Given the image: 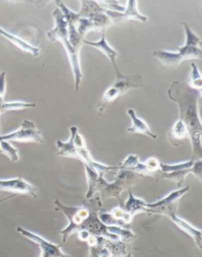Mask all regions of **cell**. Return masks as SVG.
I'll use <instances>...</instances> for the list:
<instances>
[{"label": "cell", "mask_w": 202, "mask_h": 257, "mask_svg": "<svg viewBox=\"0 0 202 257\" xmlns=\"http://www.w3.org/2000/svg\"><path fill=\"white\" fill-rule=\"evenodd\" d=\"M54 204L55 210L63 212L68 220V225L59 231L63 243L67 242L71 235L82 231L112 241H121L119 237L111 233L110 226L104 225L99 218V212L102 208L99 196L85 199L82 206L65 205L58 199L55 200Z\"/></svg>", "instance_id": "cell-1"}, {"label": "cell", "mask_w": 202, "mask_h": 257, "mask_svg": "<svg viewBox=\"0 0 202 257\" xmlns=\"http://www.w3.org/2000/svg\"><path fill=\"white\" fill-rule=\"evenodd\" d=\"M171 101L178 104L179 119L187 129L189 140L192 145L191 160H200L202 158V127L198 112L199 99L201 92L193 90L187 82L174 81L167 90Z\"/></svg>", "instance_id": "cell-2"}, {"label": "cell", "mask_w": 202, "mask_h": 257, "mask_svg": "<svg viewBox=\"0 0 202 257\" xmlns=\"http://www.w3.org/2000/svg\"><path fill=\"white\" fill-rule=\"evenodd\" d=\"M85 166L89 189L86 192V199L93 198V195L100 192L102 199L115 198L119 202L120 207L124 203L121 199V194L125 190H130L132 187L137 185L142 179V176L131 170H119L111 181H107L104 174H99L89 166Z\"/></svg>", "instance_id": "cell-3"}, {"label": "cell", "mask_w": 202, "mask_h": 257, "mask_svg": "<svg viewBox=\"0 0 202 257\" xmlns=\"http://www.w3.org/2000/svg\"><path fill=\"white\" fill-rule=\"evenodd\" d=\"M71 137L67 142H62L58 140L56 142L58 156L66 157V158H74L82 161L84 165L89 166L99 174H105L115 173L119 170V166H110L101 164L96 162L93 159L91 154L86 147V142L82 135L78 133L76 126H72L70 128Z\"/></svg>", "instance_id": "cell-4"}, {"label": "cell", "mask_w": 202, "mask_h": 257, "mask_svg": "<svg viewBox=\"0 0 202 257\" xmlns=\"http://www.w3.org/2000/svg\"><path fill=\"white\" fill-rule=\"evenodd\" d=\"M52 16L54 18L55 27L48 31L47 37L52 42L60 41L65 48L69 60L71 63V68H72L75 90L78 91L83 78V74H82L81 64H80L79 52L75 50L70 43L67 21L62 14L61 11L59 8L55 10V12L52 13Z\"/></svg>", "instance_id": "cell-5"}, {"label": "cell", "mask_w": 202, "mask_h": 257, "mask_svg": "<svg viewBox=\"0 0 202 257\" xmlns=\"http://www.w3.org/2000/svg\"><path fill=\"white\" fill-rule=\"evenodd\" d=\"M152 56L165 67L169 68H176L184 60L201 59L202 51L198 47L184 45L178 47V52L157 49L152 52Z\"/></svg>", "instance_id": "cell-6"}, {"label": "cell", "mask_w": 202, "mask_h": 257, "mask_svg": "<svg viewBox=\"0 0 202 257\" xmlns=\"http://www.w3.org/2000/svg\"><path fill=\"white\" fill-rule=\"evenodd\" d=\"M189 187L186 186L180 188L178 190L173 191L165 197L162 198L155 203H147L145 213L164 215L169 218L172 214H176L180 199L189 192Z\"/></svg>", "instance_id": "cell-7"}, {"label": "cell", "mask_w": 202, "mask_h": 257, "mask_svg": "<svg viewBox=\"0 0 202 257\" xmlns=\"http://www.w3.org/2000/svg\"><path fill=\"white\" fill-rule=\"evenodd\" d=\"M3 141L19 142V143H35L43 144L44 139L42 133L37 128L35 123L29 119H25L21 123L18 130L9 134L0 136Z\"/></svg>", "instance_id": "cell-8"}, {"label": "cell", "mask_w": 202, "mask_h": 257, "mask_svg": "<svg viewBox=\"0 0 202 257\" xmlns=\"http://www.w3.org/2000/svg\"><path fill=\"white\" fill-rule=\"evenodd\" d=\"M16 230L22 236L39 246L41 251L40 257H71L63 251L60 244L49 241L40 235L29 231L21 226H18Z\"/></svg>", "instance_id": "cell-9"}, {"label": "cell", "mask_w": 202, "mask_h": 257, "mask_svg": "<svg viewBox=\"0 0 202 257\" xmlns=\"http://www.w3.org/2000/svg\"><path fill=\"white\" fill-rule=\"evenodd\" d=\"M111 24L112 23L111 20L104 12L89 19H79L77 23V30L79 35L85 39V37L88 33L91 31L105 32L106 30H108Z\"/></svg>", "instance_id": "cell-10"}, {"label": "cell", "mask_w": 202, "mask_h": 257, "mask_svg": "<svg viewBox=\"0 0 202 257\" xmlns=\"http://www.w3.org/2000/svg\"><path fill=\"white\" fill-rule=\"evenodd\" d=\"M0 191L12 192L14 195L37 197L38 188L25 180L23 177H18L13 179H0Z\"/></svg>", "instance_id": "cell-11"}, {"label": "cell", "mask_w": 202, "mask_h": 257, "mask_svg": "<svg viewBox=\"0 0 202 257\" xmlns=\"http://www.w3.org/2000/svg\"><path fill=\"white\" fill-rule=\"evenodd\" d=\"M193 174L199 181L202 179V160L195 161L194 165L193 167L187 170H178V171L171 172V173H163L159 171L155 174L154 178H156V181H161V180H167V181H173L176 183L178 187H181L185 182V178L189 174Z\"/></svg>", "instance_id": "cell-12"}, {"label": "cell", "mask_w": 202, "mask_h": 257, "mask_svg": "<svg viewBox=\"0 0 202 257\" xmlns=\"http://www.w3.org/2000/svg\"><path fill=\"white\" fill-rule=\"evenodd\" d=\"M104 13L108 15L112 24H119L133 20L145 23L148 19L147 16L141 15L137 11V1L136 0L127 1V7L123 12H110L104 10Z\"/></svg>", "instance_id": "cell-13"}, {"label": "cell", "mask_w": 202, "mask_h": 257, "mask_svg": "<svg viewBox=\"0 0 202 257\" xmlns=\"http://www.w3.org/2000/svg\"><path fill=\"white\" fill-rule=\"evenodd\" d=\"M99 218L104 225L124 228H127L126 226L131 223L134 218L121 207H116L110 212L102 211L101 209L99 212Z\"/></svg>", "instance_id": "cell-14"}, {"label": "cell", "mask_w": 202, "mask_h": 257, "mask_svg": "<svg viewBox=\"0 0 202 257\" xmlns=\"http://www.w3.org/2000/svg\"><path fill=\"white\" fill-rule=\"evenodd\" d=\"M115 80L111 86L119 93V95L137 88L144 87L145 83L141 75H125L122 73H115Z\"/></svg>", "instance_id": "cell-15"}, {"label": "cell", "mask_w": 202, "mask_h": 257, "mask_svg": "<svg viewBox=\"0 0 202 257\" xmlns=\"http://www.w3.org/2000/svg\"><path fill=\"white\" fill-rule=\"evenodd\" d=\"M6 90V73L1 72L0 74V116L4 112H9V111L27 109V108H36L37 106L36 103L24 102V101L6 102L4 101ZM0 136H1V133H0Z\"/></svg>", "instance_id": "cell-16"}, {"label": "cell", "mask_w": 202, "mask_h": 257, "mask_svg": "<svg viewBox=\"0 0 202 257\" xmlns=\"http://www.w3.org/2000/svg\"><path fill=\"white\" fill-rule=\"evenodd\" d=\"M83 45L93 47L95 49L100 51V52H102L106 57H108L111 65L113 66L115 73L120 72L116 64V58L119 56V53L108 45L107 40H106L105 32H102L101 38L98 41H89L87 40L84 39Z\"/></svg>", "instance_id": "cell-17"}, {"label": "cell", "mask_w": 202, "mask_h": 257, "mask_svg": "<svg viewBox=\"0 0 202 257\" xmlns=\"http://www.w3.org/2000/svg\"><path fill=\"white\" fill-rule=\"evenodd\" d=\"M169 218L177 225L178 229L189 235V237L193 239L195 244L199 249H202V234L200 229H196V227L189 223L187 221L178 217L177 214H172V215L169 217Z\"/></svg>", "instance_id": "cell-18"}, {"label": "cell", "mask_w": 202, "mask_h": 257, "mask_svg": "<svg viewBox=\"0 0 202 257\" xmlns=\"http://www.w3.org/2000/svg\"><path fill=\"white\" fill-rule=\"evenodd\" d=\"M127 114L132 120V126L127 128V133L130 134H141L150 137L151 139L156 140L158 136L152 133L148 124L144 120L138 117L135 111L133 108L127 110Z\"/></svg>", "instance_id": "cell-19"}, {"label": "cell", "mask_w": 202, "mask_h": 257, "mask_svg": "<svg viewBox=\"0 0 202 257\" xmlns=\"http://www.w3.org/2000/svg\"><path fill=\"white\" fill-rule=\"evenodd\" d=\"M0 36L3 38H6L11 43L13 44L14 45L17 47L18 49H20L23 52L30 53L34 57H37L40 55L39 48L33 46L30 44L27 43L24 40L21 39L17 36L7 32L6 30H4L1 27H0Z\"/></svg>", "instance_id": "cell-20"}, {"label": "cell", "mask_w": 202, "mask_h": 257, "mask_svg": "<svg viewBox=\"0 0 202 257\" xmlns=\"http://www.w3.org/2000/svg\"><path fill=\"white\" fill-rule=\"evenodd\" d=\"M167 138L171 145L178 148L182 145L185 140H189V133L185 125L178 120L173 125L172 128L169 131Z\"/></svg>", "instance_id": "cell-21"}, {"label": "cell", "mask_w": 202, "mask_h": 257, "mask_svg": "<svg viewBox=\"0 0 202 257\" xmlns=\"http://www.w3.org/2000/svg\"><path fill=\"white\" fill-rule=\"evenodd\" d=\"M129 197L126 203L123 204V208L133 218L139 213H145L146 202L140 198L135 197L131 190H128Z\"/></svg>", "instance_id": "cell-22"}, {"label": "cell", "mask_w": 202, "mask_h": 257, "mask_svg": "<svg viewBox=\"0 0 202 257\" xmlns=\"http://www.w3.org/2000/svg\"><path fill=\"white\" fill-rule=\"evenodd\" d=\"M80 4L81 9L78 13L80 19H89L104 12V9L100 7L97 1L82 0L80 1Z\"/></svg>", "instance_id": "cell-23"}, {"label": "cell", "mask_w": 202, "mask_h": 257, "mask_svg": "<svg viewBox=\"0 0 202 257\" xmlns=\"http://www.w3.org/2000/svg\"><path fill=\"white\" fill-rule=\"evenodd\" d=\"M104 244L113 257H126L128 254L132 253L130 244L122 241H112L105 239Z\"/></svg>", "instance_id": "cell-24"}, {"label": "cell", "mask_w": 202, "mask_h": 257, "mask_svg": "<svg viewBox=\"0 0 202 257\" xmlns=\"http://www.w3.org/2000/svg\"><path fill=\"white\" fill-rule=\"evenodd\" d=\"M105 239L103 237H99L98 241L95 245L89 247V257H113L111 255L109 250L106 248L104 241Z\"/></svg>", "instance_id": "cell-25"}, {"label": "cell", "mask_w": 202, "mask_h": 257, "mask_svg": "<svg viewBox=\"0 0 202 257\" xmlns=\"http://www.w3.org/2000/svg\"><path fill=\"white\" fill-rule=\"evenodd\" d=\"M191 71L189 74V82L188 83L193 90L201 92L202 78L198 67L194 63H191Z\"/></svg>", "instance_id": "cell-26"}, {"label": "cell", "mask_w": 202, "mask_h": 257, "mask_svg": "<svg viewBox=\"0 0 202 257\" xmlns=\"http://www.w3.org/2000/svg\"><path fill=\"white\" fill-rule=\"evenodd\" d=\"M0 154L6 155L12 162L19 161V151L10 142L0 140Z\"/></svg>", "instance_id": "cell-27"}, {"label": "cell", "mask_w": 202, "mask_h": 257, "mask_svg": "<svg viewBox=\"0 0 202 257\" xmlns=\"http://www.w3.org/2000/svg\"><path fill=\"white\" fill-rule=\"evenodd\" d=\"M181 24L183 26L184 30H185V45H189V46L198 47V48L201 49L202 43L200 37H198L191 30L190 27L188 26L187 23L185 22H181Z\"/></svg>", "instance_id": "cell-28"}, {"label": "cell", "mask_w": 202, "mask_h": 257, "mask_svg": "<svg viewBox=\"0 0 202 257\" xmlns=\"http://www.w3.org/2000/svg\"><path fill=\"white\" fill-rule=\"evenodd\" d=\"M195 161L189 160L187 162H180L177 164L169 165L161 163L159 165L160 171L163 173H171V172L178 171V170H187L193 167Z\"/></svg>", "instance_id": "cell-29"}, {"label": "cell", "mask_w": 202, "mask_h": 257, "mask_svg": "<svg viewBox=\"0 0 202 257\" xmlns=\"http://www.w3.org/2000/svg\"><path fill=\"white\" fill-rule=\"evenodd\" d=\"M147 170V177H154L155 174L157 173L159 170H160L159 165L160 162L156 158L152 157L149 159H147L146 162L144 163Z\"/></svg>", "instance_id": "cell-30"}, {"label": "cell", "mask_w": 202, "mask_h": 257, "mask_svg": "<svg viewBox=\"0 0 202 257\" xmlns=\"http://www.w3.org/2000/svg\"><path fill=\"white\" fill-rule=\"evenodd\" d=\"M139 162V158H138L137 155H130L118 166H119V169H121V170H131V171H133Z\"/></svg>", "instance_id": "cell-31"}, {"label": "cell", "mask_w": 202, "mask_h": 257, "mask_svg": "<svg viewBox=\"0 0 202 257\" xmlns=\"http://www.w3.org/2000/svg\"><path fill=\"white\" fill-rule=\"evenodd\" d=\"M16 196V195H14V194H12V196H8V197L4 198V199H0V203H3V202L7 201V200H8V199H12V198L15 197Z\"/></svg>", "instance_id": "cell-32"}, {"label": "cell", "mask_w": 202, "mask_h": 257, "mask_svg": "<svg viewBox=\"0 0 202 257\" xmlns=\"http://www.w3.org/2000/svg\"><path fill=\"white\" fill-rule=\"evenodd\" d=\"M0 74H1V72H0Z\"/></svg>", "instance_id": "cell-33"}]
</instances>
